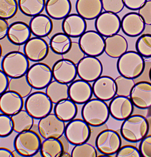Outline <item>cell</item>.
Wrapping results in <instances>:
<instances>
[{
  "mask_svg": "<svg viewBox=\"0 0 151 157\" xmlns=\"http://www.w3.org/2000/svg\"><path fill=\"white\" fill-rule=\"evenodd\" d=\"M110 115L107 103L96 98L84 103L81 110L82 120L92 127L102 126L107 122Z\"/></svg>",
  "mask_w": 151,
  "mask_h": 157,
  "instance_id": "1",
  "label": "cell"
},
{
  "mask_svg": "<svg viewBox=\"0 0 151 157\" xmlns=\"http://www.w3.org/2000/svg\"><path fill=\"white\" fill-rule=\"evenodd\" d=\"M149 124L144 116L131 115L123 121L120 128L121 136L130 143L141 142L149 133Z\"/></svg>",
  "mask_w": 151,
  "mask_h": 157,
  "instance_id": "2",
  "label": "cell"
},
{
  "mask_svg": "<svg viewBox=\"0 0 151 157\" xmlns=\"http://www.w3.org/2000/svg\"><path fill=\"white\" fill-rule=\"evenodd\" d=\"M145 67L144 58L133 51H127L118 58L117 63V71L120 75L133 79L142 75Z\"/></svg>",
  "mask_w": 151,
  "mask_h": 157,
  "instance_id": "3",
  "label": "cell"
},
{
  "mask_svg": "<svg viewBox=\"0 0 151 157\" xmlns=\"http://www.w3.org/2000/svg\"><path fill=\"white\" fill-rule=\"evenodd\" d=\"M30 67L29 60L24 53L13 51L4 56L1 62L2 70L10 78L25 75Z\"/></svg>",
  "mask_w": 151,
  "mask_h": 157,
  "instance_id": "4",
  "label": "cell"
},
{
  "mask_svg": "<svg viewBox=\"0 0 151 157\" xmlns=\"http://www.w3.org/2000/svg\"><path fill=\"white\" fill-rule=\"evenodd\" d=\"M41 144L38 134L31 130L18 133L14 139V147L19 155L30 157L40 152Z\"/></svg>",
  "mask_w": 151,
  "mask_h": 157,
  "instance_id": "5",
  "label": "cell"
},
{
  "mask_svg": "<svg viewBox=\"0 0 151 157\" xmlns=\"http://www.w3.org/2000/svg\"><path fill=\"white\" fill-rule=\"evenodd\" d=\"M25 110L36 120H40L51 113L53 104L46 93L36 91L27 97L24 103Z\"/></svg>",
  "mask_w": 151,
  "mask_h": 157,
  "instance_id": "6",
  "label": "cell"
},
{
  "mask_svg": "<svg viewBox=\"0 0 151 157\" xmlns=\"http://www.w3.org/2000/svg\"><path fill=\"white\" fill-rule=\"evenodd\" d=\"M26 75L30 86L38 90L46 88L53 79L52 69L42 63H37L31 65Z\"/></svg>",
  "mask_w": 151,
  "mask_h": 157,
  "instance_id": "7",
  "label": "cell"
},
{
  "mask_svg": "<svg viewBox=\"0 0 151 157\" xmlns=\"http://www.w3.org/2000/svg\"><path fill=\"white\" fill-rule=\"evenodd\" d=\"M78 43L81 50L86 56L98 57L104 52V38L95 30L85 31L80 37Z\"/></svg>",
  "mask_w": 151,
  "mask_h": 157,
  "instance_id": "8",
  "label": "cell"
},
{
  "mask_svg": "<svg viewBox=\"0 0 151 157\" xmlns=\"http://www.w3.org/2000/svg\"><path fill=\"white\" fill-rule=\"evenodd\" d=\"M65 122L59 119L54 113H50L39 121L38 132L43 139H59L64 134Z\"/></svg>",
  "mask_w": 151,
  "mask_h": 157,
  "instance_id": "9",
  "label": "cell"
},
{
  "mask_svg": "<svg viewBox=\"0 0 151 157\" xmlns=\"http://www.w3.org/2000/svg\"><path fill=\"white\" fill-rule=\"evenodd\" d=\"M95 144L100 153L110 157L116 155L120 149L122 140L117 132L106 129L101 132L96 136Z\"/></svg>",
  "mask_w": 151,
  "mask_h": 157,
  "instance_id": "10",
  "label": "cell"
},
{
  "mask_svg": "<svg viewBox=\"0 0 151 157\" xmlns=\"http://www.w3.org/2000/svg\"><path fill=\"white\" fill-rule=\"evenodd\" d=\"M65 136L73 145L87 143L91 136L89 125L81 119H74L66 126Z\"/></svg>",
  "mask_w": 151,
  "mask_h": 157,
  "instance_id": "11",
  "label": "cell"
},
{
  "mask_svg": "<svg viewBox=\"0 0 151 157\" xmlns=\"http://www.w3.org/2000/svg\"><path fill=\"white\" fill-rule=\"evenodd\" d=\"M77 73L80 79L93 82L101 76L103 68L97 57L85 56L77 65Z\"/></svg>",
  "mask_w": 151,
  "mask_h": 157,
  "instance_id": "12",
  "label": "cell"
},
{
  "mask_svg": "<svg viewBox=\"0 0 151 157\" xmlns=\"http://www.w3.org/2000/svg\"><path fill=\"white\" fill-rule=\"evenodd\" d=\"M121 19L118 15L110 12H102L95 19L96 31L104 37L118 34L121 29Z\"/></svg>",
  "mask_w": 151,
  "mask_h": 157,
  "instance_id": "13",
  "label": "cell"
},
{
  "mask_svg": "<svg viewBox=\"0 0 151 157\" xmlns=\"http://www.w3.org/2000/svg\"><path fill=\"white\" fill-rule=\"evenodd\" d=\"M50 47L42 38H30L24 46V53L29 60L40 62L45 59L49 54Z\"/></svg>",
  "mask_w": 151,
  "mask_h": 157,
  "instance_id": "14",
  "label": "cell"
},
{
  "mask_svg": "<svg viewBox=\"0 0 151 157\" xmlns=\"http://www.w3.org/2000/svg\"><path fill=\"white\" fill-rule=\"evenodd\" d=\"M52 71L54 80L68 85L75 80L77 75V65L66 59H62L56 61L53 66Z\"/></svg>",
  "mask_w": 151,
  "mask_h": 157,
  "instance_id": "15",
  "label": "cell"
},
{
  "mask_svg": "<svg viewBox=\"0 0 151 157\" xmlns=\"http://www.w3.org/2000/svg\"><path fill=\"white\" fill-rule=\"evenodd\" d=\"M92 87L94 97L101 100L109 101L116 96L115 81L110 76H101L93 82Z\"/></svg>",
  "mask_w": 151,
  "mask_h": 157,
  "instance_id": "16",
  "label": "cell"
},
{
  "mask_svg": "<svg viewBox=\"0 0 151 157\" xmlns=\"http://www.w3.org/2000/svg\"><path fill=\"white\" fill-rule=\"evenodd\" d=\"M129 98L134 106L141 109H147L151 107V83L141 81L135 83Z\"/></svg>",
  "mask_w": 151,
  "mask_h": 157,
  "instance_id": "17",
  "label": "cell"
},
{
  "mask_svg": "<svg viewBox=\"0 0 151 157\" xmlns=\"http://www.w3.org/2000/svg\"><path fill=\"white\" fill-rule=\"evenodd\" d=\"M134 105L129 97L115 96L109 103L110 114L115 120L124 121L131 116Z\"/></svg>",
  "mask_w": 151,
  "mask_h": 157,
  "instance_id": "18",
  "label": "cell"
},
{
  "mask_svg": "<svg viewBox=\"0 0 151 157\" xmlns=\"http://www.w3.org/2000/svg\"><path fill=\"white\" fill-rule=\"evenodd\" d=\"M146 25L139 14L130 12L126 14L121 20V29L123 33L130 37H136L144 32Z\"/></svg>",
  "mask_w": 151,
  "mask_h": 157,
  "instance_id": "19",
  "label": "cell"
},
{
  "mask_svg": "<svg viewBox=\"0 0 151 157\" xmlns=\"http://www.w3.org/2000/svg\"><path fill=\"white\" fill-rule=\"evenodd\" d=\"M91 85L81 79L74 80L69 86V99L76 104H84L92 97Z\"/></svg>",
  "mask_w": 151,
  "mask_h": 157,
  "instance_id": "20",
  "label": "cell"
},
{
  "mask_svg": "<svg viewBox=\"0 0 151 157\" xmlns=\"http://www.w3.org/2000/svg\"><path fill=\"white\" fill-rule=\"evenodd\" d=\"M24 106L23 98L16 92L7 90L0 96V112L12 116L20 111Z\"/></svg>",
  "mask_w": 151,
  "mask_h": 157,
  "instance_id": "21",
  "label": "cell"
},
{
  "mask_svg": "<svg viewBox=\"0 0 151 157\" xmlns=\"http://www.w3.org/2000/svg\"><path fill=\"white\" fill-rule=\"evenodd\" d=\"M62 27L63 33L70 38H78L86 31L87 23L78 14H70L63 19Z\"/></svg>",
  "mask_w": 151,
  "mask_h": 157,
  "instance_id": "22",
  "label": "cell"
},
{
  "mask_svg": "<svg viewBox=\"0 0 151 157\" xmlns=\"http://www.w3.org/2000/svg\"><path fill=\"white\" fill-rule=\"evenodd\" d=\"M31 35L29 25L25 22L17 21L9 25L6 36L12 44L22 46L30 38Z\"/></svg>",
  "mask_w": 151,
  "mask_h": 157,
  "instance_id": "23",
  "label": "cell"
},
{
  "mask_svg": "<svg viewBox=\"0 0 151 157\" xmlns=\"http://www.w3.org/2000/svg\"><path fill=\"white\" fill-rule=\"evenodd\" d=\"M75 7L77 13L87 20L96 19L103 11L101 0H77Z\"/></svg>",
  "mask_w": 151,
  "mask_h": 157,
  "instance_id": "24",
  "label": "cell"
},
{
  "mask_svg": "<svg viewBox=\"0 0 151 157\" xmlns=\"http://www.w3.org/2000/svg\"><path fill=\"white\" fill-rule=\"evenodd\" d=\"M104 52L110 58L118 59L128 51V43L126 39L120 34L105 37Z\"/></svg>",
  "mask_w": 151,
  "mask_h": 157,
  "instance_id": "25",
  "label": "cell"
},
{
  "mask_svg": "<svg viewBox=\"0 0 151 157\" xmlns=\"http://www.w3.org/2000/svg\"><path fill=\"white\" fill-rule=\"evenodd\" d=\"M72 8L70 0H47L45 3L47 15L54 20L64 19L70 14Z\"/></svg>",
  "mask_w": 151,
  "mask_h": 157,
  "instance_id": "26",
  "label": "cell"
},
{
  "mask_svg": "<svg viewBox=\"0 0 151 157\" xmlns=\"http://www.w3.org/2000/svg\"><path fill=\"white\" fill-rule=\"evenodd\" d=\"M31 34L35 37L44 38L50 35L53 29L51 18L43 14L33 17L29 23Z\"/></svg>",
  "mask_w": 151,
  "mask_h": 157,
  "instance_id": "27",
  "label": "cell"
},
{
  "mask_svg": "<svg viewBox=\"0 0 151 157\" xmlns=\"http://www.w3.org/2000/svg\"><path fill=\"white\" fill-rule=\"evenodd\" d=\"M77 111L76 103L69 98L56 103L54 108V113L61 121L65 123L74 119Z\"/></svg>",
  "mask_w": 151,
  "mask_h": 157,
  "instance_id": "28",
  "label": "cell"
},
{
  "mask_svg": "<svg viewBox=\"0 0 151 157\" xmlns=\"http://www.w3.org/2000/svg\"><path fill=\"white\" fill-rule=\"evenodd\" d=\"M46 95L53 104L69 98V86L56 80H52L46 88Z\"/></svg>",
  "mask_w": 151,
  "mask_h": 157,
  "instance_id": "29",
  "label": "cell"
},
{
  "mask_svg": "<svg viewBox=\"0 0 151 157\" xmlns=\"http://www.w3.org/2000/svg\"><path fill=\"white\" fill-rule=\"evenodd\" d=\"M11 118L14 132L17 133L31 130L34 126V118L26 110L22 109Z\"/></svg>",
  "mask_w": 151,
  "mask_h": 157,
  "instance_id": "30",
  "label": "cell"
},
{
  "mask_svg": "<svg viewBox=\"0 0 151 157\" xmlns=\"http://www.w3.org/2000/svg\"><path fill=\"white\" fill-rule=\"evenodd\" d=\"M71 38L64 33H57L51 38L50 48L52 51L59 55H63L68 52L72 46Z\"/></svg>",
  "mask_w": 151,
  "mask_h": 157,
  "instance_id": "31",
  "label": "cell"
},
{
  "mask_svg": "<svg viewBox=\"0 0 151 157\" xmlns=\"http://www.w3.org/2000/svg\"><path fill=\"white\" fill-rule=\"evenodd\" d=\"M45 0H18V9L27 16L33 17L41 14L45 9Z\"/></svg>",
  "mask_w": 151,
  "mask_h": 157,
  "instance_id": "32",
  "label": "cell"
},
{
  "mask_svg": "<svg viewBox=\"0 0 151 157\" xmlns=\"http://www.w3.org/2000/svg\"><path fill=\"white\" fill-rule=\"evenodd\" d=\"M40 153L42 157H62L63 153V148L59 139H45L42 142Z\"/></svg>",
  "mask_w": 151,
  "mask_h": 157,
  "instance_id": "33",
  "label": "cell"
},
{
  "mask_svg": "<svg viewBox=\"0 0 151 157\" xmlns=\"http://www.w3.org/2000/svg\"><path fill=\"white\" fill-rule=\"evenodd\" d=\"M32 89L33 88L28 82L26 75L9 79L8 90L16 92L23 99L31 94Z\"/></svg>",
  "mask_w": 151,
  "mask_h": 157,
  "instance_id": "34",
  "label": "cell"
},
{
  "mask_svg": "<svg viewBox=\"0 0 151 157\" xmlns=\"http://www.w3.org/2000/svg\"><path fill=\"white\" fill-rule=\"evenodd\" d=\"M115 81L117 87L116 96L129 97L135 84L134 79L120 75L115 79Z\"/></svg>",
  "mask_w": 151,
  "mask_h": 157,
  "instance_id": "35",
  "label": "cell"
},
{
  "mask_svg": "<svg viewBox=\"0 0 151 157\" xmlns=\"http://www.w3.org/2000/svg\"><path fill=\"white\" fill-rule=\"evenodd\" d=\"M18 9L16 0H0V18L5 20L12 18Z\"/></svg>",
  "mask_w": 151,
  "mask_h": 157,
  "instance_id": "36",
  "label": "cell"
},
{
  "mask_svg": "<svg viewBox=\"0 0 151 157\" xmlns=\"http://www.w3.org/2000/svg\"><path fill=\"white\" fill-rule=\"evenodd\" d=\"M136 48L137 52L143 58H151V34L141 35L137 40Z\"/></svg>",
  "mask_w": 151,
  "mask_h": 157,
  "instance_id": "37",
  "label": "cell"
},
{
  "mask_svg": "<svg viewBox=\"0 0 151 157\" xmlns=\"http://www.w3.org/2000/svg\"><path fill=\"white\" fill-rule=\"evenodd\" d=\"M72 157H97V150L92 145L85 143L75 145L71 152Z\"/></svg>",
  "mask_w": 151,
  "mask_h": 157,
  "instance_id": "38",
  "label": "cell"
},
{
  "mask_svg": "<svg viewBox=\"0 0 151 157\" xmlns=\"http://www.w3.org/2000/svg\"><path fill=\"white\" fill-rule=\"evenodd\" d=\"M85 56V54L81 49L78 42L76 41H72V46L68 52L62 55V59L69 60L76 65Z\"/></svg>",
  "mask_w": 151,
  "mask_h": 157,
  "instance_id": "39",
  "label": "cell"
},
{
  "mask_svg": "<svg viewBox=\"0 0 151 157\" xmlns=\"http://www.w3.org/2000/svg\"><path fill=\"white\" fill-rule=\"evenodd\" d=\"M14 132L13 124L11 116L4 113L0 114V137L5 138Z\"/></svg>",
  "mask_w": 151,
  "mask_h": 157,
  "instance_id": "40",
  "label": "cell"
},
{
  "mask_svg": "<svg viewBox=\"0 0 151 157\" xmlns=\"http://www.w3.org/2000/svg\"><path fill=\"white\" fill-rule=\"evenodd\" d=\"M103 10L105 12L117 14L125 7L123 0H101Z\"/></svg>",
  "mask_w": 151,
  "mask_h": 157,
  "instance_id": "41",
  "label": "cell"
},
{
  "mask_svg": "<svg viewBox=\"0 0 151 157\" xmlns=\"http://www.w3.org/2000/svg\"><path fill=\"white\" fill-rule=\"evenodd\" d=\"M117 157H141L139 150L135 147L126 145L120 147L116 154Z\"/></svg>",
  "mask_w": 151,
  "mask_h": 157,
  "instance_id": "42",
  "label": "cell"
},
{
  "mask_svg": "<svg viewBox=\"0 0 151 157\" xmlns=\"http://www.w3.org/2000/svg\"><path fill=\"white\" fill-rule=\"evenodd\" d=\"M138 13L143 18L145 25L151 26V0H148L144 6L138 10Z\"/></svg>",
  "mask_w": 151,
  "mask_h": 157,
  "instance_id": "43",
  "label": "cell"
},
{
  "mask_svg": "<svg viewBox=\"0 0 151 157\" xmlns=\"http://www.w3.org/2000/svg\"><path fill=\"white\" fill-rule=\"evenodd\" d=\"M139 150L141 157H151V135L147 136L141 141Z\"/></svg>",
  "mask_w": 151,
  "mask_h": 157,
  "instance_id": "44",
  "label": "cell"
},
{
  "mask_svg": "<svg viewBox=\"0 0 151 157\" xmlns=\"http://www.w3.org/2000/svg\"><path fill=\"white\" fill-rule=\"evenodd\" d=\"M148 0H123L125 6L129 10L137 11L144 6Z\"/></svg>",
  "mask_w": 151,
  "mask_h": 157,
  "instance_id": "45",
  "label": "cell"
},
{
  "mask_svg": "<svg viewBox=\"0 0 151 157\" xmlns=\"http://www.w3.org/2000/svg\"><path fill=\"white\" fill-rule=\"evenodd\" d=\"M9 77L0 70V96L8 90Z\"/></svg>",
  "mask_w": 151,
  "mask_h": 157,
  "instance_id": "46",
  "label": "cell"
},
{
  "mask_svg": "<svg viewBox=\"0 0 151 157\" xmlns=\"http://www.w3.org/2000/svg\"><path fill=\"white\" fill-rule=\"evenodd\" d=\"M9 25L5 19L0 18V40L7 36Z\"/></svg>",
  "mask_w": 151,
  "mask_h": 157,
  "instance_id": "47",
  "label": "cell"
},
{
  "mask_svg": "<svg viewBox=\"0 0 151 157\" xmlns=\"http://www.w3.org/2000/svg\"><path fill=\"white\" fill-rule=\"evenodd\" d=\"M14 153L5 147H0V157H14Z\"/></svg>",
  "mask_w": 151,
  "mask_h": 157,
  "instance_id": "48",
  "label": "cell"
},
{
  "mask_svg": "<svg viewBox=\"0 0 151 157\" xmlns=\"http://www.w3.org/2000/svg\"><path fill=\"white\" fill-rule=\"evenodd\" d=\"M59 139L61 141L62 145L63 148V153L68 152L69 148V143L68 140L66 138L65 136H63Z\"/></svg>",
  "mask_w": 151,
  "mask_h": 157,
  "instance_id": "49",
  "label": "cell"
},
{
  "mask_svg": "<svg viewBox=\"0 0 151 157\" xmlns=\"http://www.w3.org/2000/svg\"><path fill=\"white\" fill-rule=\"evenodd\" d=\"M62 157H71V155H70L68 152H65L63 153Z\"/></svg>",
  "mask_w": 151,
  "mask_h": 157,
  "instance_id": "50",
  "label": "cell"
},
{
  "mask_svg": "<svg viewBox=\"0 0 151 157\" xmlns=\"http://www.w3.org/2000/svg\"><path fill=\"white\" fill-rule=\"evenodd\" d=\"M3 51L2 48V46H1V44H0V59H1V57L2 55Z\"/></svg>",
  "mask_w": 151,
  "mask_h": 157,
  "instance_id": "51",
  "label": "cell"
},
{
  "mask_svg": "<svg viewBox=\"0 0 151 157\" xmlns=\"http://www.w3.org/2000/svg\"><path fill=\"white\" fill-rule=\"evenodd\" d=\"M149 77L151 81V67L149 71Z\"/></svg>",
  "mask_w": 151,
  "mask_h": 157,
  "instance_id": "52",
  "label": "cell"
},
{
  "mask_svg": "<svg viewBox=\"0 0 151 157\" xmlns=\"http://www.w3.org/2000/svg\"><path fill=\"white\" fill-rule=\"evenodd\" d=\"M45 1H46H46H47V0H45Z\"/></svg>",
  "mask_w": 151,
  "mask_h": 157,
  "instance_id": "53",
  "label": "cell"
}]
</instances>
